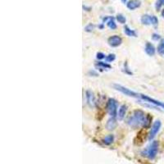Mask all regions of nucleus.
Returning a JSON list of instances; mask_svg holds the SVG:
<instances>
[{
  "label": "nucleus",
  "instance_id": "bb28decb",
  "mask_svg": "<svg viewBox=\"0 0 164 164\" xmlns=\"http://www.w3.org/2000/svg\"><path fill=\"white\" fill-rule=\"evenodd\" d=\"M121 1H122L123 3H127V0H121Z\"/></svg>",
  "mask_w": 164,
  "mask_h": 164
},
{
  "label": "nucleus",
  "instance_id": "7ed1b4c3",
  "mask_svg": "<svg viewBox=\"0 0 164 164\" xmlns=\"http://www.w3.org/2000/svg\"><path fill=\"white\" fill-rule=\"evenodd\" d=\"M159 141L157 140H154L152 143L149 144L148 148H146V150L144 152L143 154L144 156L147 157L148 159H151L153 160L156 158L158 152H159Z\"/></svg>",
  "mask_w": 164,
  "mask_h": 164
},
{
  "label": "nucleus",
  "instance_id": "39448f33",
  "mask_svg": "<svg viewBox=\"0 0 164 164\" xmlns=\"http://www.w3.org/2000/svg\"><path fill=\"white\" fill-rule=\"evenodd\" d=\"M161 126H162V123H161V122L159 120H157V121L154 122L153 126L151 127V131L149 132V135H148V140H153L156 136V135L159 133V130L161 128Z\"/></svg>",
  "mask_w": 164,
  "mask_h": 164
},
{
  "label": "nucleus",
  "instance_id": "a211bd4d",
  "mask_svg": "<svg viewBox=\"0 0 164 164\" xmlns=\"http://www.w3.org/2000/svg\"><path fill=\"white\" fill-rule=\"evenodd\" d=\"M116 20L117 21L119 22V23H121V24H125L126 22H127V18H126V16H123L122 14H117L116 16Z\"/></svg>",
  "mask_w": 164,
  "mask_h": 164
},
{
  "label": "nucleus",
  "instance_id": "20e7f679",
  "mask_svg": "<svg viewBox=\"0 0 164 164\" xmlns=\"http://www.w3.org/2000/svg\"><path fill=\"white\" fill-rule=\"evenodd\" d=\"M107 110L112 117H116L117 115V103L114 99H109L108 100Z\"/></svg>",
  "mask_w": 164,
  "mask_h": 164
},
{
  "label": "nucleus",
  "instance_id": "412c9836",
  "mask_svg": "<svg viewBox=\"0 0 164 164\" xmlns=\"http://www.w3.org/2000/svg\"><path fill=\"white\" fill-rule=\"evenodd\" d=\"M159 24V19L156 16H151V25L154 27H157Z\"/></svg>",
  "mask_w": 164,
  "mask_h": 164
},
{
  "label": "nucleus",
  "instance_id": "1a4fd4ad",
  "mask_svg": "<svg viewBox=\"0 0 164 164\" xmlns=\"http://www.w3.org/2000/svg\"><path fill=\"white\" fill-rule=\"evenodd\" d=\"M144 51L145 53L148 54V56H154L155 53H156V49L154 45L151 43H146L145 44V48H144Z\"/></svg>",
  "mask_w": 164,
  "mask_h": 164
},
{
  "label": "nucleus",
  "instance_id": "a878e982",
  "mask_svg": "<svg viewBox=\"0 0 164 164\" xmlns=\"http://www.w3.org/2000/svg\"><path fill=\"white\" fill-rule=\"evenodd\" d=\"M161 14H162V16H163V17L164 18V9L162 11V13H161Z\"/></svg>",
  "mask_w": 164,
  "mask_h": 164
},
{
  "label": "nucleus",
  "instance_id": "f03ea898",
  "mask_svg": "<svg viewBox=\"0 0 164 164\" xmlns=\"http://www.w3.org/2000/svg\"><path fill=\"white\" fill-rule=\"evenodd\" d=\"M145 117H146V115L142 110H135L132 116L129 117L127 123L132 128H137L140 126L143 127Z\"/></svg>",
  "mask_w": 164,
  "mask_h": 164
},
{
  "label": "nucleus",
  "instance_id": "ddd939ff",
  "mask_svg": "<svg viewBox=\"0 0 164 164\" xmlns=\"http://www.w3.org/2000/svg\"><path fill=\"white\" fill-rule=\"evenodd\" d=\"M127 105H125V104H123V105L120 107L119 111H118V118H119L120 120H122V119L125 117V115H126V113H127Z\"/></svg>",
  "mask_w": 164,
  "mask_h": 164
},
{
  "label": "nucleus",
  "instance_id": "423d86ee",
  "mask_svg": "<svg viewBox=\"0 0 164 164\" xmlns=\"http://www.w3.org/2000/svg\"><path fill=\"white\" fill-rule=\"evenodd\" d=\"M108 43L111 47L116 48V47H118V46H120L122 44V38L118 36V35H112L111 37L108 38Z\"/></svg>",
  "mask_w": 164,
  "mask_h": 164
},
{
  "label": "nucleus",
  "instance_id": "393cba45",
  "mask_svg": "<svg viewBox=\"0 0 164 164\" xmlns=\"http://www.w3.org/2000/svg\"><path fill=\"white\" fill-rule=\"evenodd\" d=\"M152 39L154 40H155V41H157V40H159V39H160V35H159V34L154 33V34H153V35H152Z\"/></svg>",
  "mask_w": 164,
  "mask_h": 164
},
{
  "label": "nucleus",
  "instance_id": "b1692460",
  "mask_svg": "<svg viewBox=\"0 0 164 164\" xmlns=\"http://www.w3.org/2000/svg\"><path fill=\"white\" fill-rule=\"evenodd\" d=\"M162 3H161V1L160 0H157V3H156V10L159 11L160 8H161V7H162Z\"/></svg>",
  "mask_w": 164,
  "mask_h": 164
},
{
  "label": "nucleus",
  "instance_id": "aec40b11",
  "mask_svg": "<svg viewBox=\"0 0 164 164\" xmlns=\"http://www.w3.org/2000/svg\"><path fill=\"white\" fill-rule=\"evenodd\" d=\"M95 26L92 23H90L85 27V31L86 32H92L95 30Z\"/></svg>",
  "mask_w": 164,
  "mask_h": 164
},
{
  "label": "nucleus",
  "instance_id": "0eeeda50",
  "mask_svg": "<svg viewBox=\"0 0 164 164\" xmlns=\"http://www.w3.org/2000/svg\"><path fill=\"white\" fill-rule=\"evenodd\" d=\"M86 100H87L88 105L90 107L93 108V107L95 106V97L94 95L93 92H91L90 90H87V91H86Z\"/></svg>",
  "mask_w": 164,
  "mask_h": 164
},
{
  "label": "nucleus",
  "instance_id": "6ab92c4d",
  "mask_svg": "<svg viewBox=\"0 0 164 164\" xmlns=\"http://www.w3.org/2000/svg\"><path fill=\"white\" fill-rule=\"evenodd\" d=\"M158 52L161 55H164V39L161 40L158 46Z\"/></svg>",
  "mask_w": 164,
  "mask_h": 164
},
{
  "label": "nucleus",
  "instance_id": "4be33fe9",
  "mask_svg": "<svg viewBox=\"0 0 164 164\" xmlns=\"http://www.w3.org/2000/svg\"><path fill=\"white\" fill-rule=\"evenodd\" d=\"M105 59H106V62H108V63H112L116 59V56H115V54H109L108 56H107L105 58Z\"/></svg>",
  "mask_w": 164,
  "mask_h": 164
},
{
  "label": "nucleus",
  "instance_id": "f3484780",
  "mask_svg": "<svg viewBox=\"0 0 164 164\" xmlns=\"http://www.w3.org/2000/svg\"><path fill=\"white\" fill-rule=\"evenodd\" d=\"M96 67H99L100 69H111V66L109 64L103 63V62H99L95 64Z\"/></svg>",
  "mask_w": 164,
  "mask_h": 164
},
{
  "label": "nucleus",
  "instance_id": "dca6fc26",
  "mask_svg": "<svg viewBox=\"0 0 164 164\" xmlns=\"http://www.w3.org/2000/svg\"><path fill=\"white\" fill-rule=\"evenodd\" d=\"M151 122H152V116H150L149 114H147L146 115V117H145V120H144V122L143 127L144 128H148L151 125Z\"/></svg>",
  "mask_w": 164,
  "mask_h": 164
},
{
  "label": "nucleus",
  "instance_id": "4468645a",
  "mask_svg": "<svg viewBox=\"0 0 164 164\" xmlns=\"http://www.w3.org/2000/svg\"><path fill=\"white\" fill-rule=\"evenodd\" d=\"M140 21H141V23L145 25V26L151 25V16H149L148 14H144L141 16Z\"/></svg>",
  "mask_w": 164,
  "mask_h": 164
},
{
  "label": "nucleus",
  "instance_id": "f8f14e48",
  "mask_svg": "<svg viewBox=\"0 0 164 164\" xmlns=\"http://www.w3.org/2000/svg\"><path fill=\"white\" fill-rule=\"evenodd\" d=\"M124 32H125V34L127 35V36H130V37H136L137 36L136 32L134 30H131L128 26H125Z\"/></svg>",
  "mask_w": 164,
  "mask_h": 164
},
{
  "label": "nucleus",
  "instance_id": "f257e3e1",
  "mask_svg": "<svg viewBox=\"0 0 164 164\" xmlns=\"http://www.w3.org/2000/svg\"><path fill=\"white\" fill-rule=\"evenodd\" d=\"M113 87L114 89L116 90L117 91L121 92L122 94H124L125 95L130 96V97H132V98H137V99H142L144 102L148 103H150L152 105H154V106L160 107L164 109V103L163 102H160L159 100H156L154 99H152L150 97H148L147 95H142V94H140V93H137V92H135V91H132V90H129L126 87L122 86L121 85H117V84H115L113 85Z\"/></svg>",
  "mask_w": 164,
  "mask_h": 164
},
{
  "label": "nucleus",
  "instance_id": "9b49d317",
  "mask_svg": "<svg viewBox=\"0 0 164 164\" xmlns=\"http://www.w3.org/2000/svg\"><path fill=\"white\" fill-rule=\"evenodd\" d=\"M116 127V117H112L110 118L106 124V128L108 131H112L114 130Z\"/></svg>",
  "mask_w": 164,
  "mask_h": 164
},
{
  "label": "nucleus",
  "instance_id": "2eb2a0df",
  "mask_svg": "<svg viewBox=\"0 0 164 164\" xmlns=\"http://www.w3.org/2000/svg\"><path fill=\"white\" fill-rule=\"evenodd\" d=\"M113 140H114L113 135H107L106 137L103 140V143L105 145H109V144H111L113 142Z\"/></svg>",
  "mask_w": 164,
  "mask_h": 164
},
{
  "label": "nucleus",
  "instance_id": "6e6552de",
  "mask_svg": "<svg viewBox=\"0 0 164 164\" xmlns=\"http://www.w3.org/2000/svg\"><path fill=\"white\" fill-rule=\"evenodd\" d=\"M141 5V3L140 0H130L127 3V7L130 10H135L138 7H140Z\"/></svg>",
  "mask_w": 164,
  "mask_h": 164
},
{
  "label": "nucleus",
  "instance_id": "9d476101",
  "mask_svg": "<svg viewBox=\"0 0 164 164\" xmlns=\"http://www.w3.org/2000/svg\"><path fill=\"white\" fill-rule=\"evenodd\" d=\"M103 21H107V26L111 30H115L116 28V24L115 23L113 17H104Z\"/></svg>",
  "mask_w": 164,
  "mask_h": 164
},
{
  "label": "nucleus",
  "instance_id": "cd10ccee",
  "mask_svg": "<svg viewBox=\"0 0 164 164\" xmlns=\"http://www.w3.org/2000/svg\"><path fill=\"white\" fill-rule=\"evenodd\" d=\"M161 1V3H162V5H164V0H160Z\"/></svg>",
  "mask_w": 164,
  "mask_h": 164
},
{
  "label": "nucleus",
  "instance_id": "5701e85b",
  "mask_svg": "<svg viewBox=\"0 0 164 164\" xmlns=\"http://www.w3.org/2000/svg\"><path fill=\"white\" fill-rule=\"evenodd\" d=\"M96 58H97V59H99V60H102V59L105 58V55H104V53H98Z\"/></svg>",
  "mask_w": 164,
  "mask_h": 164
}]
</instances>
